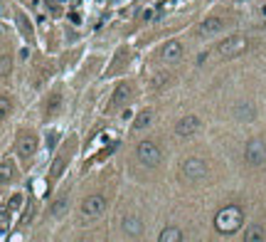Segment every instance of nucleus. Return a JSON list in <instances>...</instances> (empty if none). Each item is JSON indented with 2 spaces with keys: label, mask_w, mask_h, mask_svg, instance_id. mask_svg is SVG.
Instances as JSON below:
<instances>
[{
  "label": "nucleus",
  "mask_w": 266,
  "mask_h": 242,
  "mask_svg": "<svg viewBox=\"0 0 266 242\" xmlns=\"http://www.w3.org/2000/svg\"><path fill=\"white\" fill-rule=\"evenodd\" d=\"M155 114L151 112V109H143L140 114H136V119H133V131H143V128H148L151 124H153Z\"/></svg>",
  "instance_id": "4468645a"
},
{
  "label": "nucleus",
  "mask_w": 266,
  "mask_h": 242,
  "mask_svg": "<svg viewBox=\"0 0 266 242\" xmlns=\"http://www.w3.org/2000/svg\"><path fill=\"white\" fill-rule=\"evenodd\" d=\"M13 178H15V166L10 161H3V163H0V185L10 183Z\"/></svg>",
  "instance_id": "dca6fc26"
},
{
  "label": "nucleus",
  "mask_w": 266,
  "mask_h": 242,
  "mask_svg": "<svg viewBox=\"0 0 266 242\" xmlns=\"http://www.w3.org/2000/svg\"><path fill=\"white\" fill-rule=\"evenodd\" d=\"M13 70V59L10 55H0V77H8Z\"/></svg>",
  "instance_id": "6ab92c4d"
},
{
  "label": "nucleus",
  "mask_w": 266,
  "mask_h": 242,
  "mask_svg": "<svg viewBox=\"0 0 266 242\" xmlns=\"http://www.w3.org/2000/svg\"><path fill=\"white\" fill-rule=\"evenodd\" d=\"M170 82H173V74H170V72H158V74H153V79H151V89H153V92H160V89H165Z\"/></svg>",
  "instance_id": "2eb2a0df"
},
{
  "label": "nucleus",
  "mask_w": 266,
  "mask_h": 242,
  "mask_svg": "<svg viewBox=\"0 0 266 242\" xmlns=\"http://www.w3.org/2000/svg\"><path fill=\"white\" fill-rule=\"evenodd\" d=\"M8 220H10V210H8V205H5V208H0V230H5Z\"/></svg>",
  "instance_id": "5701e85b"
},
{
  "label": "nucleus",
  "mask_w": 266,
  "mask_h": 242,
  "mask_svg": "<svg viewBox=\"0 0 266 242\" xmlns=\"http://www.w3.org/2000/svg\"><path fill=\"white\" fill-rule=\"evenodd\" d=\"M182 52H185L182 42H178V40H170V42H165L163 47H160V59H163V62H168V64H173V62H180V59H182Z\"/></svg>",
  "instance_id": "9d476101"
},
{
  "label": "nucleus",
  "mask_w": 266,
  "mask_h": 242,
  "mask_svg": "<svg viewBox=\"0 0 266 242\" xmlns=\"http://www.w3.org/2000/svg\"><path fill=\"white\" fill-rule=\"evenodd\" d=\"M128 99H131V86H128V84H121L118 89H116V92H113L109 109H121V106H124Z\"/></svg>",
  "instance_id": "f8f14e48"
},
{
  "label": "nucleus",
  "mask_w": 266,
  "mask_h": 242,
  "mask_svg": "<svg viewBox=\"0 0 266 242\" xmlns=\"http://www.w3.org/2000/svg\"><path fill=\"white\" fill-rule=\"evenodd\" d=\"M207 173H210V166H207V161H202V158H185L180 166V178L185 183H200V181H205L207 178Z\"/></svg>",
  "instance_id": "f03ea898"
},
{
  "label": "nucleus",
  "mask_w": 266,
  "mask_h": 242,
  "mask_svg": "<svg viewBox=\"0 0 266 242\" xmlns=\"http://www.w3.org/2000/svg\"><path fill=\"white\" fill-rule=\"evenodd\" d=\"M17 153L22 161H30V158L37 153V136L35 134H22L17 139Z\"/></svg>",
  "instance_id": "1a4fd4ad"
},
{
  "label": "nucleus",
  "mask_w": 266,
  "mask_h": 242,
  "mask_svg": "<svg viewBox=\"0 0 266 242\" xmlns=\"http://www.w3.org/2000/svg\"><path fill=\"white\" fill-rule=\"evenodd\" d=\"M234 116H237L239 121H254V116H256V106L249 104V101H241L234 106Z\"/></svg>",
  "instance_id": "ddd939ff"
},
{
  "label": "nucleus",
  "mask_w": 266,
  "mask_h": 242,
  "mask_svg": "<svg viewBox=\"0 0 266 242\" xmlns=\"http://www.w3.org/2000/svg\"><path fill=\"white\" fill-rule=\"evenodd\" d=\"M136 158H138L146 168H155L163 161V151H160V146L155 141H140L138 148H136Z\"/></svg>",
  "instance_id": "20e7f679"
},
{
  "label": "nucleus",
  "mask_w": 266,
  "mask_h": 242,
  "mask_svg": "<svg viewBox=\"0 0 266 242\" xmlns=\"http://www.w3.org/2000/svg\"><path fill=\"white\" fill-rule=\"evenodd\" d=\"M67 210V195H59V198L52 203V215H62Z\"/></svg>",
  "instance_id": "aec40b11"
},
{
  "label": "nucleus",
  "mask_w": 266,
  "mask_h": 242,
  "mask_svg": "<svg viewBox=\"0 0 266 242\" xmlns=\"http://www.w3.org/2000/svg\"><path fill=\"white\" fill-rule=\"evenodd\" d=\"M247 47H249V37L247 35H229V37H224L222 42L214 47V52L222 59H232V57L244 55Z\"/></svg>",
  "instance_id": "7ed1b4c3"
},
{
  "label": "nucleus",
  "mask_w": 266,
  "mask_h": 242,
  "mask_svg": "<svg viewBox=\"0 0 266 242\" xmlns=\"http://www.w3.org/2000/svg\"><path fill=\"white\" fill-rule=\"evenodd\" d=\"M229 23L220 17V15H212V17H205L200 25H197V37H212V35H220Z\"/></svg>",
  "instance_id": "423d86ee"
},
{
  "label": "nucleus",
  "mask_w": 266,
  "mask_h": 242,
  "mask_svg": "<svg viewBox=\"0 0 266 242\" xmlns=\"http://www.w3.org/2000/svg\"><path fill=\"white\" fill-rule=\"evenodd\" d=\"M20 203H22V198H20V195H15V198L8 203V210H10V213H13V210H17V205H20Z\"/></svg>",
  "instance_id": "b1692460"
},
{
  "label": "nucleus",
  "mask_w": 266,
  "mask_h": 242,
  "mask_svg": "<svg viewBox=\"0 0 266 242\" xmlns=\"http://www.w3.org/2000/svg\"><path fill=\"white\" fill-rule=\"evenodd\" d=\"M124 232H126L128 237H138L140 232H143V223H140L138 215H126L124 217Z\"/></svg>",
  "instance_id": "9b49d317"
},
{
  "label": "nucleus",
  "mask_w": 266,
  "mask_h": 242,
  "mask_svg": "<svg viewBox=\"0 0 266 242\" xmlns=\"http://www.w3.org/2000/svg\"><path fill=\"white\" fill-rule=\"evenodd\" d=\"M244 240L247 242H261L264 240V228H261V225H252V228L247 230Z\"/></svg>",
  "instance_id": "a211bd4d"
},
{
  "label": "nucleus",
  "mask_w": 266,
  "mask_h": 242,
  "mask_svg": "<svg viewBox=\"0 0 266 242\" xmlns=\"http://www.w3.org/2000/svg\"><path fill=\"white\" fill-rule=\"evenodd\" d=\"M10 114V99L8 97H0V121Z\"/></svg>",
  "instance_id": "4be33fe9"
},
{
  "label": "nucleus",
  "mask_w": 266,
  "mask_h": 242,
  "mask_svg": "<svg viewBox=\"0 0 266 242\" xmlns=\"http://www.w3.org/2000/svg\"><path fill=\"white\" fill-rule=\"evenodd\" d=\"M244 225V210L239 205H224L220 213L214 215V228L222 235H232Z\"/></svg>",
  "instance_id": "f257e3e1"
},
{
  "label": "nucleus",
  "mask_w": 266,
  "mask_h": 242,
  "mask_svg": "<svg viewBox=\"0 0 266 242\" xmlns=\"http://www.w3.org/2000/svg\"><path fill=\"white\" fill-rule=\"evenodd\" d=\"M200 128H202V121H200V116L187 114V116H182L180 121L175 124V136H180V139H190V136H195Z\"/></svg>",
  "instance_id": "6e6552de"
},
{
  "label": "nucleus",
  "mask_w": 266,
  "mask_h": 242,
  "mask_svg": "<svg viewBox=\"0 0 266 242\" xmlns=\"http://www.w3.org/2000/svg\"><path fill=\"white\" fill-rule=\"evenodd\" d=\"M244 158H247V163L254 166V168L264 166L266 163V141L264 139H249L247 146H244Z\"/></svg>",
  "instance_id": "39448f33"
},
{
  "label": "nucleus",
  "mask_w": 266,
  "mask_h": 242,
  "mask_svg": "<svg viewBox=\"0 0 266 242\" xmlns=\"http://www.w3.org/2000/svg\"><path fill=\"white\" fill-rule=\"evenodd\" d=\"M160 242H180L182 240V232L180 228H165L163 232H160V237H158Z\"/></svg>",
  "instance_id": "f3484780"
},
{
  "label": "nucleus",
  "mask_w": 266,
  "mask_h": 242,
  "mask_svg": "<svg viewBox=\"0 0 266 242\" xmlns=\"http://www.w3.org/2000/svg\"><path fill=\"white\" fill-rule=\"evenodd\" d=\"M64 166H67V153H62V156L57 158L55 163H52V175H59V173H62V168H64Z\"/></svg>",
  "instance_id": "412c9836"
},
{
  "label": "nucleus",
  "mask_w": 266,
  "mask_h": 242,
  "mask_svg": "<svg viewBox=\"0 0 266 242\" xmlns=\"http://www.w3.org/2000/svg\"><path fill=\"white\" fill-rule=\"evenodd\" d=\"M104 210H106V198L99 195V193L84 198V203H82V215H84L86 220H94L99 215H104Z\"/></svg>",
  "instance_id": "0eeeda50"
}]
</instances>
